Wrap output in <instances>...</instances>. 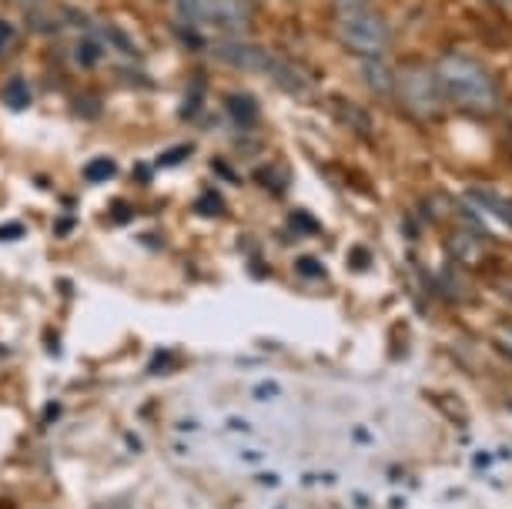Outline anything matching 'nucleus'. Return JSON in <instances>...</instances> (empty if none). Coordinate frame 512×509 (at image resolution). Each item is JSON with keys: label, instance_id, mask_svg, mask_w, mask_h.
Wrapping results in <instances>:
<instances>
[{"label": "nucleus", "instance_id": "f3484780", "mask_svg": "<svg viewBox=\"0 0 512 509\" xmlns=\"http://www.w3.org/2000/svg\"><path fill=\"white\" fill-rule=\"evenodd\" d=\"M11 235H14V238H21V235H24V228H21V225H4V228H0V238H11Z\"/></svg>", "mask_w": 512, "mask_h": 509}, {"label": "nucleus", "instance_id": "4468645a", "mask_svg": "<svg viewBox=\"0 0 512 509\" xmlns=\"http://www.w3.org/2000/svg\"><path fill=\"white\" fill-rule=\"evenodd\" d=\"M251 396H255V399H275V396H282V386H278V382H272V379L258 382V386L251 389Z\"/></svg>", "mask_w": 512, "mask_h": 509}, {"label": "nucleus", "instance_id": "dca6fc26", "mask_svg": "<svg viewBox=\"0 0 512 509\" xmlns=\"http://www.w3.org/2000/svg\"><path fill=\"white\" fill-rule=\"evenodd\" d=\"M191 155V144H181L178 151H168V155H161V165H178V161H185Z\"/></svg>", "mask_w": 512, "mask_h": 509}, {"label": "nucleus", "instance_id": "a211bd4d", "mask_svg": "<svg viewBox=\"0 0 512 509\" xmlns=\"http://www.w3.org/2000/svg\"><path fill=\"white\" fill-rule=\"evenodd\" d=\"M7 41H14V31L7 24H0V51L7 47Z\"/></svg>", "mask_w": 512, "mask_h": 509}, {"label": "nucleus", "instance_id": "39448f33", "mask_svg": "<svg viewBox=\"0 0 512 509\" xmlns=\"http://www.w3.org/2000/svg\"><path fill=\"white\" fill-rule=\"evenodd\" d=\"M215 57L238 67V71H268V67H275V57L262 44H251V41H221L215 47Z\"/></svg>", "mask_w": 512, "mask_h": 509}, {"label": "nucleus", "instance_id": "1a4fd4ad", "mask_svg": "<svg viewBox=\"0 0 512 509\" xmlns=\"http://www.w3.org/2000/svg\"><path fill=\"white\" fill-rule=\"evenodd\" d=\"M101 54H104V47L98 37H84V41L74 44V61L81 67H94L101 61Z\"/></svg>", "mask_w": 512, "mask_h": 509}, {"label": "nucleus", "instance_id": "9b49d317", "mask_svg": "<svg viewBox=\"0 0 512 509\" xmlns=\"http://www.w3.org/2000/svg\"><path fill=\"white\" fill-rule=\"evenodd\" d=\"M84 175H88V181H111L114 175H118V165H114V158H94L88 168H84Z\"/></svg>", "mask_w": 512, "mask_h": 509}, {"label": "nucleus", "instance_id": "412c9836", "mask_svg": "<svg viewBox=\"0 0 512 509\" xmlns=\"http://www.w3.org/2000/svg\"><path fill=\"white\" fill-rule=\"evenodd\" d=\"M496 4H509V0H496Z\"/></svg>", "mask_w": 512, "mask_h": 509}, {"label": "nucleus", "instance_id": "f257e3e1", "mask_svg": "<svg viewBox=\"0 0 512 509\" xmlns=\"http://www.w3.org/2000/svg\"><path fill=\"white\" fill-rule=\"evenodd\" d=\"M436 84L442 101L456 104L459 111L469 114H492L499 108V84L482 67L476 57L469 54H442L436 64Z\"/></svg>", "mask_w": 512, "mask_h": 509}, {"label": "nucleus", "instance_id": "f8f14e48", "mask_svg": "<svg viewBox=\"0 0 512 509\" xmlns=\"http://www.w3.org/2000/svg\"><path fill=\"white\" fill-rule=\"evenodd\" d=\"M375 0H335V17H349V14H362L372 11Z\"/></svg>", "mask_w": 512, "mask_h": 509}, {"label": "nucleus", "instance_id": "ddd939ff", "mask_svg": "<svg viewBox=\"0 0 512 509\" xmlns=\"http://www.w3.org/2000/svg\"><path fill=\"white\" fill-rule=\"evenodd\" d=\"M292 225H295V232H302V235H315L318 232V222H315L312 215H305V211H295Z\"/></svg>", "mask_w": 512, "mask_h": 509}, {"label": "nucleus", "instance_id": "aec40b11", "mask_svg": "<svg viewBox=\"0 0 512 509\" xmlns=\"http://www.w3.org/2000/svg\"><path fill=\"white\" fill-rule=\"evenodd\" d=\"M499 345H502V352L512 355V329H506V332L499 335Z\"/></svg>", "mask_w": 512, "mask_h": 509}, {"label": "nucleus", "instance_id": "2eb2a0df", "mask_svg": "<svg viewBox=\"0 0 512 509\" xmlns=\"http://www.w3.org/2000/svg\"><path fill=\"white\" fill-rule=\"evenodd\" d=\"M198 215H221V198L218 195H205L198 201Z\"/></svg>", "mask_w": 512, "mask_h": 509}, {"label": "nucleus", "instance_id": "0eeeda50", "mask_svg": "<svg viewBox=\"0 0 512 509\" xmlns=\"http://www.w3.org/2000/svg\"><path fill=\"white\" fill-rule=\"evenodd\" d=\"M225 108L231 114V121L241 124V128H251V124L258 121V114H262V108H258V101L251 98V94H231L225 101Z\"/></svg>", "mask_w": 512, "mask_h": 509}, {"label": "nucleus", "instance_id": "20e7f679", "mask_svg": "<svg viewBox=\"0 0 512 509\" xmlns=\"http://www.w3.org/2000/svg\"><path fill=\"white\" fill-rule=\"evenodd\" d=\"M338 41H342L345 51L369 61V57H382L389 51L392 31H389V24H385V17L375 14V7H372V11H362V14L338 17Z\"/></svg>", "mask_w": 512, "mask_h": 509}, {"label": "nucleus", "instance_id": "f03ea898", "mask_svg": "<svg viewBox=\"0 0 512 509\" xmlns=\"http://www.w3.org/2000/svg\"><path fill=\"white\" fill-rule=\"evenodd\" d=\"M395 98H399L402 108L419 121H436L442 111L436 74L425 64H402L399 71H395Z\"/></svg>", "mask_w": 512, "mask_h": 509}, {"label": "nucleus", "instance_id": "6ab92c4d", "mask_svg": "<svg viewBox=\"0 0 512 509\" xmlns=\"http://www.w3.org/2000/svg\"><path fill=\"white\" fill-rule=\"evenodd\" d=\"M298 272H312V275H322V265H318V262H298Z\"/></svg>", "mask_w": 512, "mask_h": 509}, {"label": "nucleus", "instance_id": "9d476101", "mask_svg": "<svg viewBox=\"0 0 512 509\" xmlns=\"http://www.w3.org/2000/svg\"><path fill=\"white\" fill-rule=\"evenodd\" d=\"M472 198H479V205H482V208L496 211V215L502 218V222H509V225H512V205H506V201L496 198V195H492V191H472Z\"/></svg>", "mask_w": 512, "mask_h": 509}, {"label": "nucleus", "instance_id": "7ed1b4c3", "mask_svg": "<svg viewBox=\"0 0 512 509\" xmlns=\"http://www.w3.org/2000/svg\"><path fill=\"white\" fill-rule=\"evenodd\" d=\"M181 24L215 27V31L235 37L245 34L251 24V7L245 0H178Z\"/></svg>", "mask_w": 512, "mask_h": 509}, {"label": "nucleus", "instance_id": "6e6552de", "mask_svg": "<svg viewBox=\"0 0 512 509\" xmlns=\"http://www.w3.org/2000/svg\"><path fill=\"white\" fill-rule=\"evenodd\" d=\"M4 104L11 111H24V108H31V88H27V81L24 78H14V81H7L4 84Z\"/></svg>", "mask_w": 512, "mask_h": 509}, {"label": "nucleus", "instance_id": "423d86ee", "mask_svg": "<svg viewBox=\"0 0 512 509\" xmlns=\"http://www.w3.org/2000/svg\"><path fill=\"white\" fill-rule=\"evenodd\" d=\"M362 74H365L369 88L379 94V98H389V94H395V74L382 64V57H369L365 67H362Z\"/></svg>", "mask_w": 512, "mask_h": 509}]
</instances>
